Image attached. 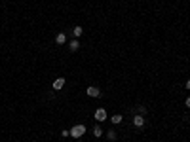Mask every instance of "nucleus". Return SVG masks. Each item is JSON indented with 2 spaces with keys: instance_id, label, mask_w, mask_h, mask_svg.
Wrapping results in <instances>:
<instances>
[{
  "instance_id": "obj_2",
  "label": "nucleus",
  "mask_w": 190,
  "mask_h": 142,
  "mask_svg": "<svg viewBox=\"0 0 190 142\" xmlns=\"http://www.w3.org/2000/svg\"><path fill=\"white\" fill-rule=\"evenodd\" d=\"M133 125H135V127H143V125H145V118L141 114H137L135 118H133Z\"/></svg>"
},
{
  "instance_id": "obj_6",
  "label": "nucleus",
  "mask_w": 190,
  "mask_h": 142,
  "mask_svg": "<svg viewBox=\"0 0 190 142\" xmlns=\"http://www.w3.org/2000/svg\"><path fill=\"white\" fill-rule=\"evenodd\" d=\"M65 42H67V36H65V32H61V34H57V38H55V44H59V46H63Z\"/></svg>"
},
{
  "instance_id": "obj_1",
  "label": "nucleus",
  "mask_w": 190,
  "mask_h": 142,
  "mask_svg": "<svg viewBox=\"0 0 190 142\" xmlns=\"http://www.w3.org/2000/svg\"><path fill=\"white\" fill-rule=\"evenodd\" d=\"M84 133H86V127H84V125H74V127L70 129V137H74V138H80Z\"/></svg>"
},
{
  "instance_id": "obj_3",
  "label": "nucleus",
  "mask_w": 190,
  "mask_h": 142,
  "mask_svg": "<svg viewBox=\"0 0 190 142\" xmlns=\"http://www.w3.org/2000/svg\"><path fill=\"white\" fill-rule=\"evenodd\" d=\"M95 119H97V121H105V119H107V112H105L103 108H99V110L95 112Z\"/></svg>"
},
{
  "instance_id": "obj_5",
  "label": "nucleus",
  "mask_w": 190,
  "mask_h": 142,
  "mask_svg": "<svg viewBox=\"0 0 190 142\" xmlns=\"http://www.w3.org/2000/svg\"><path fill=\"white\" fill-rule=\"evenodd\" d=\"M63 85H65V78H59V80H55V82H53V89H55V91L63 89Z\"/></svg>"
},
{
  "instance_id": "obj_7",
  "label": "nucleus",
  "mask_w": 190,
  "mask_h": 142,
  "mask_svg": "<svg viewBox=\"0 0 190 142\" xmlns=\"http://www.w3.org/2000/svg\"><path fill=\"white\" fill-rule=\"evenodd\" d=\"M78 47H80V42H78V40L70 42V51H78Z\"/></svg>"
},
{
  "instance_id": "obj_13",
  "label": "nucleus",
  "mask_w": 190,
  "mask_h": 142,
  "mask_svg": "<svg viewBox=\"0 0 190 142\" xmlns=\"http://www.w3.org/2000/svg\"><path fill=\"white\" fill-rule=\"evenodd\" d=\"M61 137H63V138H67V137H70V131H67V129H65L63 133H61Z\"/></svg>"
},
{
  "instance_id": "obj_9",
  "label": "nucleus",
  "mask_w": 190,
  "mask_h": 142,
  "mask_svg": "<svg viewBox=\"0 0 190 142\" xmlns=\"http://www.w3.org/2000/svg\"><path fill=\"white\" fill-rule=\"evenodd\" d=\"M82 32H84V30H82V27H74V30H72V34H74V36H80V34H82Z\"/></svg>"
},
{
  "instance_id": "obj_4",
  "label": "nucleus",
  "mask_w": 190,
  "mask_h": 142,
  "mask_svg": "<svg viewBox=\"0 0 190 142\" xmlns=\"http://www.w3.org/2000/svg\"><path fill=\"white\" fill-rule=\"evenodd\" d=\"M87 97H99L101 91H99V87H87Z\"/></svg>"
},
{
  "instance_id": "obj_12",
  "label": "nucleus",
  "mask_w": 190,
  "mask_h": 142,
  "mask_svg": "<svg viewBox=\"0 0 190 142\" xmlns=\"http://www.w3.org/2000/svg\"><path fill=\"white\" fill-rule=\"evenodd\" d=\"M137 112H139L141 116H145L146 114V108H145V106H137Z\"/></svg>"
},
{
  "instance_id": "obj_8",
  "label": "nucleus",
  "mask_w": 190,
  "mask_h": 142,
  "mask_svg": "<svg viewBox=\"0 0 190 142\" xmlns=\"http://www.w3.org/2000/svg\"><path fill=\"white\" fill-rule=\"evenodd\" d=\"M110 119H112V123H122V116H120V114H116V116H112V118H110Z\"/></svg>"
},
{
  "instance_id": "obj_11",
  "label": "nucleus",
  "mask_w": 190,
  "mask_h": 142,
  "mask_svg": "<svg viewBox=\"0 0 190 142\" xmlns=\"http://www.w3.org/2000/svg\"><path fill=\"white\" fill-rule=\"evenodd\" d=\"M107 137H109V140H116V133H114V131H109Z\"/></svg>"
},
{
  "instance_id": "obj_15",
  "label": "nucleus",
  "mask_w": 190,
  "mask_h": 142,
  "mask_svg": "<svg viewBox=\"0 0 190 142\" xmlns=\"http://www.w3.org/2000/svg\"><path fill=\"white\" fill-rule=\"evenodd\" d=\"M186 89H190V80H188V82H186Z\"/></svg>"
},
{
  "instance_id": "obj_10",
  "label": "nucleus",
  "mask_w": 190,
  "mask_h": 142,
  "mask_svg": "<svg viewBox=\"0 0 190 142\" xmlns=\"http://www.w3.org/2000/svg\"><path fill=\"white\" fill-rule=\"evenodd\" d=\"M93 135H95V137H101V135H103V129H101V127H93Z\"/></svg>"
},
{
  "instance_id": "obj_14",
  "label": "nucleus",
  "mask_w": 190,
  "mask_h": 142,
  "mask_svg": "<svg viewBox=\"0 0 190 142\" xmlns=\"http://www.w3.org/2000/svg\"><path fill=\"white\" fill-rule=\"evenodd\" d=\"M186 106H188V108H190V97H188V99H186Z\"/></svg>"
}]
</instances>
